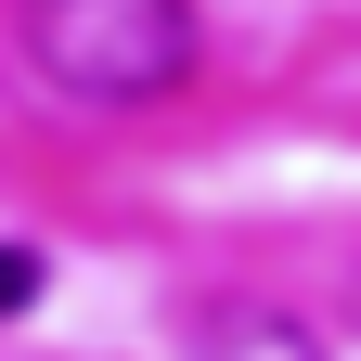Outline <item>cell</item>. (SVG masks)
I'll return each mask as SVG.
<instances>
[{"label": "cell", "mask_w": 361, "mask_h": 361, "mask_svg": "<svg viewBox=\"0 0 361 361\" xmlns=\"http://www.w3.org/2000/svg\"><path fill=\"white\" fill-rule=\"evenodd\" d=\"M194 361H323V336L297 310H258V297H219L194 323Z\"/></svg>", "instance_id": "cell-2"}, {"label": "cell", "mask_w": 361, "mask_h": 361, "mask_svg": "<svg viewBox=\"0 0 361 361\" xmlns=\"http://www.w3.org/2000/svg\"><path fill=\"white\" fill-rule=\"evenodd\" d=\"M26 297H39V258H26V245H0V323H13Z\"/></svg>", "instance_id": "cell-3"}, {"label": "cell", "mask_w": 361, "mask_h": 361, "mask_svg": "<svg viewBox=\"0 0 361 361\" xmlns=\"http://www.w3.org/2000/svg\"><path fill=\"white\" fill-rule=\"evenodd\" d=\"M26 52L65 104H168L194 78V0H26Z\"/></svg>", "instance_id": "cell-1"}]
</instances>
